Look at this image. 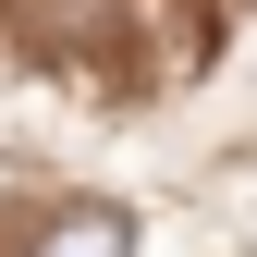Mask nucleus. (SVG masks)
Wrapping results in <instances>:
<instances>
[{
  "instance_id": "nucleus-1",
  "label": "nucleus",
  "mask_w": 257,
  "mask_h": 257,
  "mask_svg": "<svg viewBox=\"0 0 257 257\" xmlns=\"http://www.w3.org/2000/svg\"><path fill=\"white\" fill-rule=\"evenodd\" d=\"M37 257H135V220L122 208H74V220H49Z\"/></svg>"
}]
</instances>
